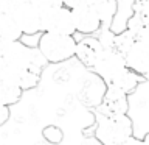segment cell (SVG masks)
Returning <instances> with one entry per match:
<instances>
[{"label": "cell", "mask_w": 149, "mask_h": 145, "mask_svg": "<svg viewBox=\"0 0 149 145\" xmlns=\"http://www.w3.org/2000/svg\"><path fill=\"white\" fill-rule=\"evenodd\" d=\"M37 50L50 64H59L72 59L76 50V39L67 34L40 31L37 41Z\"/></svg>", "instance_id": "6da1fadb"}, {"label": "cell", "mask_w": 149, "mask_h": 145, "mask_svg": "<svg viewBox=\"0 0 149 145\" xmlns=\"http://www.w3.org/2000/svg\"><path fill=\"white\" fill-rule=\"evenodd\" d=\"M132 136V122L126 114L100 117L95 128V139L101 145H118Z\"/></svg>", "instance_id": "7a4b0ae2"}, {"label": "cell", "mask_w": 149, "mask_h": 145, "mask_svg": "<svg viewBox=\"0 0 149 145\" xmlns=\"http://www.w3.org/2000/svg\"><path fill=\"white\" fill-rule=\"evenodd\" d=\"M40 27H42V31L54 33V34L73 36L76 33L72 19V9L64 6V5L42 13Z\"/></svg>", "instance_id": "3957f363"}, {"label": "cell", "mask_w": 149, "mask_h": 145, "mask_svg": "<svg viewBox=\"0 0 149 145\" xmlns=\"http://www.w3.org/2000/svg\"><path fill=\"white\" fill-rule=\"evenodd\" d=\"M124 67H126L124 56L120 51H116L115 49H102L98 53L90 70L104 83H109Z\"/></svg>", "instance_id": "277c9868"}, {"label": "cell", "mask_w": 149, "mask_h": 145, "mask_svg": "<svg viewBox=\"0 0 149 145\" xmlns=\"http://www.w3.org/2000/svg\"><path fill=\"white\" fill-rule=\"evenodd\" d=\"M106 91L98 103V114L100 117H112V115H123L127 114V94L123 92L113 84L107 83Z\"/></svg>", "instance_id": "5b68a950"}, {"label": "cell", "mask_w": 149, "mask_h": 145, "mask_svg": "<svg viewBox=\"0 0 149 145\" xmlns=\"http://www.w3.org/2000/svg\"><path fill=\"white\" fill-rule=\"evenodd\" d=\"M13 17L19 25V28H20L22 34H36V33L42 31V27H40L42 13L28 0H25L13 13Z\"/></svg>", "instance_id": "8992f818"}, {"label": "cell", "mask_w": 149, "mask_h": 145, "mask_svg": "<svg viewBox=\"0 0 149 145\" xmlns=\"http://www.w3.org/2000/svg\"><path fill=\"white\" fill-rule=\"evenodd\" d=\"M72 19L74 31L82 33V34H95L101 27L100 17L88 3L72 8Z\"/></svg>", "instance_id": "52a82bcc"}, {"label": "cell", "mask_w": 149, "mask_h": 145, "mask_svg": "<svg viewBox=\"0 0 149 145\" xmlns=\"http://www.w3.org/2000/svg\"><path fill=\"white\" fill-rule=\"evenodd\" d=\"M123 56H124L126 67H129L135 73L146 78V75H148V37L146 39L135 41Z\"/></svg>", "instance_id": "ba28073f"}, {"label": "cell", "mask_w": 149, "mask_h": 145, "mask_svg": "<svg viewBox=\"0 0 149 145\" xmlns=\"http://www.w3.org/2000/svg\"><path fill=\"white\" fill-rule=\"evenodd\" d=\"M102 50V47L100 45V42L95 36L87 34V37H84L81 41H76V50H74V56L81 61L82 65L92 69L93 63H95L98 53Z\"/></svg>", "instance_id": "9c48e42d"}, {"label": "cell", "mask_w": 149, "mask_h": 145, "mask_svg": "<svg viewBox=\"0 0 149 145\" xmlns=\"http://www.w3.org/2000/svg\"><path fill=\"white\" fill-rule=\"evenodd\" d=\"M143 80H146V78H140L138 73H135L134 70H130L129 67H124V69H121L109 83L113 84V86H116L118 89H121L123 92L130 94L140 83L143 81Z\"/></svg>", "instance_id": "30bf717a"}, {"label": "cell", "mask_w": 149, "mask_h": 145, "mask_svg": "<svg viewBox=\"0 0 149 145\" xmlns=\"http://www.w3.org/2000/svg\"><path fill=\"white\" fill-rule=\"evenodd\" d=\"M22 37V31L13 14L0 11V42H14Z\"/></svg>", "instance_id": "8fae6325"}, {"label": "cell", "mask_w": 149, "mask_h": 145, "mask_svg": "<svg viewBox=\"0 0 149 145\" xmlns=\"http://www.w3.org/2000/svg\"><path fill=\"white\" fill-rule=\"evenodd\" d=\"M87 3L98 14L101 25H110V22L113 20L116 14V9H118V2L116 0H88Z\"/></svg>", "instance_id": "7c38bea8"}, {"label": "cell", "mask_w": 149, "mask_h": 145, "mask_svg": "<svg viewBox=\"0 0 149 145\" xmlns=\"http://www.w3.org/2000/svg\"><path fill=\"white\" fill-rule=\"evenodd\" d=\"M22 89L19 86H14V84H6L0 81V103L6 106L16 105V103L20 100L22 97Z\"/></svg>", "instance_id": "4fadbf2b"}, {"label": "cell", "mask_w": 149, "mask_h": 145, "mask_svg": "<svg viewBox=\"0 0 149 145\" xmlns=\"http://www.w3.org/2000/svg\"><path fill=\"white\" fill-rule=\"evenodd\" d=\"M40 81V75H37L34 72L28 69H20L19 72V80H17V86L22 89V91H30V89L36 87Z\"/></svg>", "instance_id": "5bb4252c"}, {"label": "cell", "mask_w": 149, "mask_h": 145, "mask_svg": "<svg viewBox=\"0 0 149 145\" xmlns=\"http://www.w3.org/2000/svg\"><path fill=\"white\" fill-rule=\"evenodd\" d=\"M137 41L134 37V34L129 30H124L121 33H115V41H113V49L116 51H120L121 55H124L129 50V47Z\"/></svg>", "instance_id": "9a60e30c"}, {"label": "cell", "mask_w": 149, "mask_h": 145, "mask_svg": "<svg viewBox=\"0 0 149 145\" xmlns=\"http://www.w3.org/2000/svg\"><path fill=\"white\" fill-rule=\"evenodd\" d=\"M96 33H98L96 39H98V42H100V45L102 49H113L115 31L110 28V25H101L100 30Z\"/></svg>", "instance_id": "2e32d148"}, {"label": "cell", "mask_w": 149, "mask_h": 145, "mask_svg": "<svg viewBox=\"0 0 149 145\" xmlns=\"http://www.w3.org/2000/svg\"><path fill=\"white\" fill-rule=\"evenodd\" d=\"M42 137H44L47 142L58 145L64 140V131L61 130L58 125H48L42 130Z\"/></svg>", "instance_id": "e0dca14e"}, {"label": "cell", "mask_w": 149, "mask_h": 145, "mask_svg": "<svg viewBox=\"0 0 149 145\" xmlns=\"http://www.w3.org/2000/svg\"><path fill=\"white\" fill-rule=\"evenodd\" d=\"M28 2L31 5H34L40 13L48 11V9H53V8L62 5V0H28Z\"/></svg>", "instance_id": "ac0fdd59"}, {"label": "cell", "mask_w": 149, "mask_h": 145, "mask_svg": "<svg viewBox=\"0 0 149 145\" xmlns=\"http://www.w3.org/2000/svg\"><path fill=\"white\" fill-rule=\"evenodd\" d=\"M25 0H0V11L13 14Z\"/></svg>", "instance_id": "d6986e66"}, {"label": "cell", "mask_w": 149, "mask_h": 145, "mask_svg": "<svg viewBox=\"0 0 149 145\" xmlns=\"http://www.w3.org/2000/svg\"><path fill=\"white\" fill-rule=\"evenodd\" d=\"M11 117V111H9V106L0 103V126H3Z\"/></svg>", "instance_id": "ffe728a7"}, {"label": "cell", "mask_w": 149, "mask_h": 145, "mask_svg": "<svg viewBox=\"0 0 149 145\" xmlns=\"http://www.w3.org/2000/svg\"><path fill=\"white\" fill-rule=\"evenodd\" d=\"M118 145H148V139L143 137V139H138L135 137V136H130V137H127L126 140H123L121 144Z\"/></svg>", "instance_id": "44dd1931"}, {"label": "cell", "mask_w": 149, "mask_h": 145, "mask_svg": "<svg viewBox=\"0 0 149 145\" xmlns=\"http://www.w3.org/2000/svg\"><path fill=\"white\" fill-rule=\"evenodd\" d=\"M87 2H88V0H62V5L72 9V8L79 6V5H86Z\"/></svg>", "instance_id": "7402d4cb"}, {"label": "cell", "mask_w": 149, "mask_h": 145, "mask_svg": "<svg viewBox=\"0 0 149 145\" xmlns=\"http://www.w3.org/2000/svg\"><path fill=\"white\" fill-rule=\"evenodd\" d=\"M79 145H101V144L98 142L95 137H88V139H84Z\"/></svg>", "instance_id": "603a6c76"}]
</instances>
